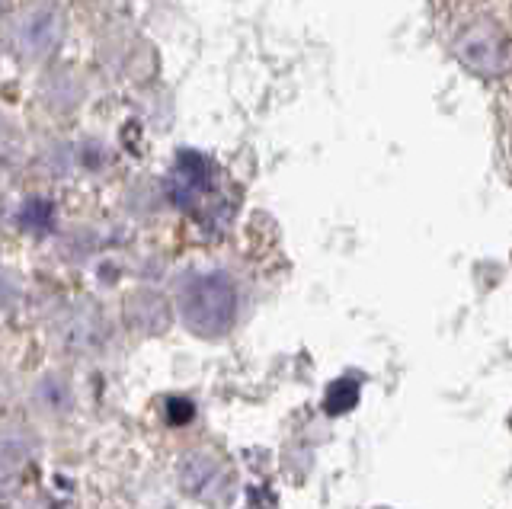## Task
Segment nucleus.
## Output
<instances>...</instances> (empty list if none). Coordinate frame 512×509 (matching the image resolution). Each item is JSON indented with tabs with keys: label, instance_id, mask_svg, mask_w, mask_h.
Masks as SVG:
<instances>
[{
	"label": "nucleus",
	"instance_id": "obj_1",
	"mask_svg": "<svg viewBox=\"0 0 512 509\" xmlns=\"http://www.w3.org/2000/svg\"><path fill=\"white\" fill-rule=\"evenodd\" d=\"M183 321L199 337H221L237 317V289L224 276L192 279L180 295Z\"/></svg>",
	"mask_w": 512,
	"mask_h": 509
},
{
	"label": "nucleus",
	"instance_id": "obj_2",
	"mask_svg": "<svg viewBox=\"0 0 512 509\" xmlns=\"http://www.w3.org/2000/svg\"><path fill=\"white\" fill-rule=\"evenodd\" d=\"M455 52L464 65L477 74H484V77H500L512 65L509 36L490 20H480L471 29H464L461 39L455 42Z\"/></svg>",
	"mask_w": 512,
	"mask_h": 509
},
{
	"label": "nucleus",
	"instance_id": "obj_3",
	"mask_svg": "<svg viewBox=\"0 0 512 509\" xmlns=\"http://www.w3.org/2000/svg\"><path fill=\"white\" fill-rule=\"evenodd\" d=\"M170 189H173V199L176 205H183L192 215H199L202 209H208L205 199H218L221 205H231V199H221L218 196V177H215V164L208 161L202 154H180V161H176V173L170 180Z\"/></svg>",
	"mask_w": 512,
	"mask_h": 509
},
{
	"label": "nucleus",
	"instance_id": "obj_4",
	"mask_svg": "<svg viewBox=\"0 0 512 509\" xmlns=\"http://www.w3.org/2000/svg\"><path fill=\"white\" fill-rule=\"evenodd\" d=\"M359 404V381L356 378H336L327 397H324V407L327 413H346Z\"/></svg>",
	"mask_w": 512,
	"mask_h": 509
}]
</instances>
